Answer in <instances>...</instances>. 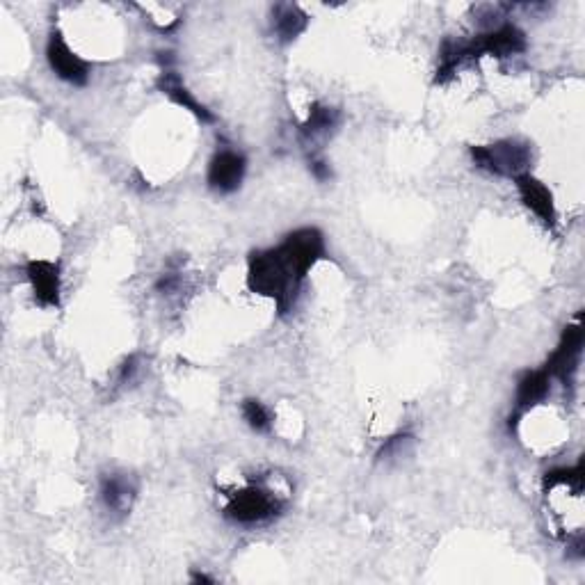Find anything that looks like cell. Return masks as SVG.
Here are the masks:
<instances>
[{
	"label": "cell",
	"instance_id": "cell-13",
	"mask_svg": "<svg viewBox=\"0 0 585 585\" xmlns=\"http://www.w3.org/2000/svg\"><path fill=\"white\" fill-rule=\"evenodd\" d=\"M307 14L298 5H277L272 10V30L282 44H291L307 28Z\"/></svg>",
	"mask_w": 585,
	"mask_h": 585
},
{
	"label": "cell",
	"instance_id": "cell-11",
	"mask_svg": "<svg viewBox=\"0 0 585 585\" xmlns=\"http://www.w3.org/2000/svg\"><path fill=\"white\" fill-rule=\"evenodd\" d=\"M519 197L526 208L538 215V218L547 224V227H554L556 224V206H554V195H551L549 188L544 186L542 181L533 179L531 174H522L515 179Z\"/></svg>",
	"mask_w": 585,
	"mask_h": 585
},
{
	"label": "cell",
	"instance_id": "cell-1",
	"mask_svg": "<svg viewBox=\"0 0 585 585\" xmlns=\"http://www.w3.org/2000/svg\"><path fill=\"white\" fill-rule=\"evenodd\" d=\"M325 240L318 229H298L275 250L254 252L247 270V286L277 302L279 314L295 304L307 272L323 259Z\"/></svg>",
	"mask_w": 585,
	"mask_h": 585
},
{
	"label": "cell",
	"instance_id": "cell-6",
	"mask_svg": "<svg viewBox=\"0 0 585 585\" xmlns=\"http://www.w3.org/2000/svg\"><path fill=\"white\" fill-rule=\"evenodd\" d=\"M247 160L238 151L224 149L220 154H215L211 165H208V186L220 195H231L240 188V183L245 179Z\"/></svg>",
	"mask_w": 585,
	"mask_h": 585
},
{
	"label": "cell",
	"instance_id": "cell-15",
	"mask_svg": "<svg viewBox=\"0 0 585 585\" xmlns=\"http://www.w3.org/2000/svg\"><path fill=\"white\" fill-rule=\"evenodd\" d=\"M243 419L254 432H270V428H272V416L268 412V407L263 405L261 400H254V398L245 400Z\"/></svg>",
	"mask_w": 585,
	"mask_h": 585
},
{
	"label": "cell",
	"instance_id": "cell-14",
	"mask_svg": "<svg viewBox=\"0 0 585 585\" xmlns=\"http://www.w3.org/2000/svg\"><path fill=\"white\" fill-rule=\"evenodd\" d=\"M339 122H341L339 110L314 103V106H311L307 122L300 126L302 140H316V138H320V135L334 131V128L339 126Z\"/></svg>",
	"mask_w": 585,
	"mask_h": 585
},
{
	"label": "cell",
	"instance_id": "cell-12",
	"mask_svg": "<svg viewBox=\"0 0 585 585\" xmlns=\"http://www.w3.org/2000/svg\"><path fill=\"white\" fill-rule=\"evenodd\" d=\"M158 90L163 92V94L170 96V99L176 103V106H181V108L190 110L192 115L202 119V122H206V124L215 122L213 112L208 110L206 106H202V103H199V101L195 99V96H192V94L186 90V87H183L181 78H179V74H176L174 69H163V74H160V78H158Z\"/></svg>",
	"mask_w": 585,
	"mask_h": 585
},
{
	"label": "cell",
	"instance_id": "cell-19",
	"mask_svg": "<svg viewBox=\"0 0 585 585\" xmlns=\"http://www.w3.org/2000/svg\"><path fill=\"white\" fill-rule=\"evenodd\" d=\"M192 581H195V583H213V579H208V576H204V574H195V576H192Z\"/></svg>",
	"mask_w": 585,
	"mask_h": 585
},
{
	"label": "cell",
	"instance_id": "cell-9",
	"mask_svg": "<svg viewBox=\"0 0 585 585\" xmlns=\"http://www.w3.org/2000/svg\"><path fill=\"white\" fill-rule=\"evenodd\" d=\"M549 389H551V375L547 368H544V371H528L519 378L517 396H515V414H510V423H508L510 430L517 428L519 416L538 403H542V400L549 396Z\"/></svg>",
	"mask_w": 585,
	"mask_h": 585
},
{
	"label": "cell",
	"instance_id": "cell-17",
	"mask_svg": "<svg viewBox=\"0 0 585 585\" xmlns=\"http://www.w3.org/2000/svg\"><path fill=\"white\" fill-rule=\"evenodd\" d=\"M309 170H311V174L316 176V181H330L332 179V170H330V165L325 163L323 158H311V163H309Z\"/></svg>",
	"mask_w": 585,
	"mask_h": 585
},
{
	"label": "cell",
	"instance_id": "cell-10",
	"mask_svg": "<svg viewBox=\"0 0 585 585\" xmlns=\"http://www.w3.org/2000/svg\"><path fill=\"white\" fill-rule=\"evenodd\" d=\"M26 275L32 284L35 300L42 307H58L60 304V268L51 261H30Z\"/></svg>",
	"mask_w": 585,
	"mask_h": 585
},
{
	"label": "cell",
	"instance_id": "cell-8",
	"mask_svg": "<svg viewBox=\"0 0 585 585\" xmlns=\"http://www.w3.org/2000/svg\"><path fill=\"white\" fill-rule=\"evenodd\" d=\"M135 494H138V487H135V480L128 474L112 471V474L101 478V503L112 515L126 517L133 508Z\"/></svg>",
	"mask_w": 585,
	"mask_h": 585
},
{
	"label": "cell",
	"instance_id": "cell-5",
	"mask_svg": "<svg viewBox=\"0 0 585 585\" xmlns=\"http://www.w3.org/2000/svg\"><path fill=\"white\" fill-rule=\"evenodd\" d=\"M46 58L48 64H51V69L55 71V76L62 78L64 83L80 87L87 83V78H90V67H87V62L80 60L78 55L71 51L60 32H53L51 39H48Z\"/></svg>",
	"mask_w": 585,
	"mask_h": 585
},
{
	"label": "cell",
	"instance_id": "cell-16",
	"mask_svg": "<svg viewBox=\"0 0 585 585\" xmlns=\"http://www.w3.org/2000/svg\"><path fill=\"white\" fill-rule=\"evenodd\" d=\"M412 442H414V437L410 435V432H400V435L389 437L387 442L382 444L380 451H378V460H396V458H400V455H403L407 448L412 446Z\"/></svg>",
	"mask_w": 585,
	"mask_h": 585
},
{
	"label": "cell",
	"instance_id": "cell-18",
	"mask_svg": "<svg viewBox=\"0 0 585 585\" xmlns=\"http://www.w3.org/2000/svg\"><path fill=\"white\" fill-rule=\"evenodd\" d=\"M135 373H138V357H128L122 366V373H119V382L133 380Z\"/></svg>",
	"mask_w": 585,
	"mask_h": 585
},
{
	"label": "cell",
	"instance_id": "cell-7",
	"mask_svg": "<svg viewBox=\"0 0 585 585\" xmlns=\"http://www.w3.org/2000/svg\"><path fill=\"white\" fill-rule=\"evenodd\" d=\"M581 352H583V325L576 320L574 325L567 327L563 334V341H560V346L549 359L547 371L551 378L572 382L576 368H579V362H581Z\"/></svg>",
	"mask_w": 585,
	"mask_h": 585
},
{
	"label": "cell",
	"instance_id": "cell-4",
	"mask_svg": "<svg viewBox=\"0 0 585 585\" xmlns=\"http://www.w3.org/2000/svg\"><path fill=\"white\" fill-rule=\"evenodd\" d=\"M464 60L478 58V55H494V58H510V55L526 51V37L512 23L496 26L485 35H478L474 42L462 44Z\"/></svg>",
	"mask_w": 585,
	"mask_h": 585
},
{
	"label": "cell",
	"instance_id": "cell-3",
	"mask_svg": "<svg viewBox=\"0 0 585 585\" xmlns=\"http://www.w3.org/2000/svg\"><path fill=\"white\" fill-rule=\"evenodd\" d=\"M282 506L284 503L270 490H263V487H247V490L231 496L227 508H224V517L240 526H254L270 522L272 517L279 515Z\"/></svg>",
	"mask_w": 585,
	"mask_h": 585
},
{
	"label": "cell",
	"instance_id": "cell-2",
	"mask_svg": "<svg viewBox=\"0 0 585 585\" xmlns=\"http://www.w3.org/2000/svg\"><path fill=\"white\" fill-rule=\"evenodd\" d=\"M471 158L480 170L517 179V176L528 174L526 170L531 165V147L519 140H501L487 144V147H471Z\"/></svg>",
	"mask_w": 585,
	"mask_h": 585
}]
</instances>
